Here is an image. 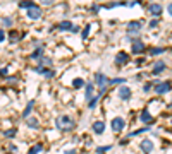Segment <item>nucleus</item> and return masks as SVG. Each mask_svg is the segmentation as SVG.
I'll return each instance as SVG.
<instances>
[{
    "label": "nucleus",
    "instance_id": "1",
    "mask_svg": "<svg viewBox=\"0 0 172 154\" xmlns=\"http://www.w3.org/2000/svg\"><path fill=\"white\" fill-rule=\"evenodd\" d=\"M55 125H57V128H60L62 132H69V130H72V128L76 127V123H74V120H72L71 116L62 115L55 120Z\"/></svg>",
    "mask_w": 172,
    "mask_h": 154
},
{
    "label": "nucleus",
    "instance_id": "2",
    "mask_svg": "<svg viewBox=\"0 0 172 154\" xmlns=\"http://www.w3.org/2000/svg\"><path fill=\"white\" fill-rule=\"evenodd\" d=\"M95 82L100 86V89H103V87L108 86V77L105 74H102V72H97V74H95Z\"/></svg>",
    "mask_w": 172,
    "mask_h": 154
},
{
    "label": "nucleus",
    "instance_id": "3",
    "mask_svg": "<svg viewBox=\"0 0 172 154\" xmlns=\"http://www.w3.org/2000/svg\"><path fill=\"white\" fill-rule=\"evenodd\" d=\"M148 12L152 17H155V19H158V16L162 14V5L160 3H150L148 5Z\"/></svg>",
    "mask_w": 172,
    "mask_h": 154
},
{
    "label": "nucleus",
    "instance_id": "4",
    "mask_svg": "<svg viewBox=\"0 0 172 154\" xmlns=\"http://www.w3.org/2000/svg\"><path fill=\"white\" fill-rule=\"evenodd\" d=\"M170 89H172V84L170 82H160V84H157V86H155V93L157 94H165V93H169Z\"/></svg>",
    "mask_w": 172,
    "mask_h": 154
},
{
    "label": "nucleus",
    "instance_id": "5",
    "mask_svg": "<svg viewBox=\"0 0 172 154\" xmlns=\"http://www.w3.org/2000/svg\"><path fill=\"white\" fill-rule=\"evenodd\" d=\"M141 28H143V24H141L140 21H133V23L127 24V33H129V34H136V33L141 31Z\"/></svg>",
    "mask_w": 172,
    "mask_h": 154
},
{
    "label": "nucleus",
    "instance_id": "6",
    "mask_svg": "<svg viewBox=\"0 0 172 154\" xmlns=\"http://www.w3.org/2000/svg\"><path fill=\"white\" fill-rule=\"evenodd\" d=\"M28 17L29 19H40L42 17V7L40 5H35L28 10Z\"/></svg>",
    "mask_w": 172,
    "mask_h": 154
},
{
    "label": "nucleus",
    "instance_id": "7",
    "mask_svg": "<svg viewBox=\"0 0 172 154\" xmlns=\"http://www.w3.org/2000/svg\"><path fill=\"white\" fill-rule=\"evenodd\" d=\"M122 128H124V118H120V116H117V118L112 120V130L114 132H122Z\"/></svg>",
    "mask_w": 172,
    "mask_h": 154
},
{
    "label": "nucleus",
    "instance_id": "8",
    "mask_svg": "<svg viewBox=\"0 0 172 154\" xmlns=\"http://www.w3.org/2000/svg\"><path fill=\"white\" fill-rule=\"evenodd\" d=\"M140 147H141V151H143L145 154H150L153 151V142L150 141V139H145V141H141Z\"/></svg>",
    "mask_w": 172,
    "mask_h": 154
},
{
    "label": "nucleus",
    "instance_id": "9",
    "mask_svg": "<svg viewBox=\"0 0 172 154\" xmlns=\"http://www.w3.org/2000/svg\"><path fill=\"white\" fill-rule=\"evenodd\" d=\"M129 60H131V57L127 53H124V51H119L117 57H115V64L117 65H124V64H127Z\"/></svg>",
    "mask_w": 172,
    "mask_h": 154
},
{
    "label": "nucleus",
    "instance_id": "10",
    "mask_svg": "<svg viewBox=\"0 0 172 154\" xmlns=\"http://www.w3.org/2000/svg\"><path fill=\"white\" fill-rule=\"evenodd\" d=\"M119 98L120 100H124V101H127L131 98V89L127 86H120L119 87Z\"/></svg>",
    "mask_w": 172,
    "mask_h": 154
},
{
    "label": "nucleus",
    "instance_id": "11",
    "mask_svg": "<svg viewBox=\"0 0 172 154\" xmlns=\"http://www.w3.org/2000/svg\"><path fill=\"white\" fill-rule=\"evenodd\" d=\"M145 43L143 41H136V43H133V46H131V51L133 53H141V51H145Z\"/></svg>",
    "mask_w": 172,
    "mask_h": 154
},
{
    "label": "nucleus",
    "instance_id": "12",
    "mask_svg": "<svg viewBox=\"0 0 172 154\" xmlns=\"http://www.w3.org/2000/svg\"><path fill=\"white\" fill-rule=\"evenodd\" d=\"M35 70L38 72V74L45 75V77H53V75H55V72H53V70H48V69H43V67H40V65L35 69Z\"/></svg>",
    "mask_w": 172,
    "mask_h": 154
},
{
    "label": "nucleus",
    "instance_id": "13",
    "mask_svg": "<svg viewBox=\"0 0 172 154\" xmlns=\"http://www.w3.org/2000/svg\"><path fill=\"white\" fill-rule=\"evenodd\" d=\"M164 69H165V64H164L162 60H160V62H157V64L153 65V74H155V75L162 74V72H164Z\"/></svg>",
    "mask_w": 172,
    "mask_h": 154
},
{
    "label": "nucleus",
    "instance_id": "14",
    "mask_svg": "<svg viewBox=\"0 0 172 154\" xmlns=\"http://www.w3.org/2000/svg\"><path fill=\"white\" fill-rule=\"evenodd\" d=\"M93 132L95 134H103L105 132V123L103 122H95L93 123Z\"/></svg>",
    "mask_w": 172,
    "mask_h": 154
},
{
    "label": "nucleus",
    "instance_id": "15",
    "mask_svg": "<svg viewBox=\"0 0 172 154\" xmlns=\"http://www.w3.org/2000/svg\"><path fill=\"white\" fill-rule=\"evenodd\" d=\"M72 28H74V26H72L71 21H62V23L58 24V29H60V31H71Z\"/></svg>",
    "mask_w": 172,
    "mask_h": 154
},
{
    "label": "nucleus",
    "instance_id": "16",
    "mask_svg": "<svg viewBox=\"0 0 172 154\" xmlns=\"http://www.w3.org/2000/svg\"><path fill=\"white\" fill-rule=\"evenodd\" d=\"M33 106H35V100H31L28 103V106H26V110L23 111V118H28L29 115H31V111H33Z\"/></svg>",
    "mask_w": 172,
    "mask_h": 154
},
{
    "label": "nucleus",
    "instance_id": "17",
    "mask_svg": "<svg viewBox=\"0 0 172 154\" xmlns=\"http://www.w3.org/2000/svg\"><path fill=\"white\" fill-rule=\"evenodd\" d=\"M140 120H141L143 123H150L153 118H152V115H150V111H148V110H145V111L140 115Z\"/></svg>",
    "mask_w": 172,
    "mask_h": 154
},
{
    "label": "nucleus",
    "instance_id": "18",
    "mask_svg": "<svg viewBox=\"0 0 172 154\" xmlns=\"http://www.w3.org/2000/svg\"><path fill=\"white\" fill-rule=\"evenodd\" d=\"M42 53H43V48H42V46H38V48L33 51L31 58H33V60H40V58H42Z\"/></svg>",
    "mask_w": 172,
    "mask_h": 154
},
{
    "label": "nucleus",
    "instance_id": "19",
    "mask_svg": "<svg viewBox=\"0 0 172 154\" xmlns=\"http://www.w3.org/2000/svg\"><path fill=\"white\" fill-rule=\"evenodd\" d=\"M28 127L29 128H38L40 125H38V120L36 118H28Z\"/></svg>",
    "mask_w": 172,
    "mask_h": 154
},
{
    "label": "nucleus",
    "instance_id": "20",
    "mask_svg": "<svg viewBox=\"0 0 172 154\" xmlns=\"http://www.w3.org/2000/svg\"><path fill=\"white\" fill-rule=\"evenodd\" d=\"M126 82V79H122V77H115V79H108V86L110 84H124Z\"/></svg>",
    "mask_w": 172,
    "mask_h": 154
},
{
    "label": "nucleus",
    "instance_id": "21",
    "mask_svg": "<svg viewBox=\"0 0 172 154\" xmlns=\"http://www.w3.org/2000/svg\"><path fill=\"white\" fill-rule=\"evenodd\" d=\"M43 149V146L42 144H36V146H33L31 149H29V154H38L40 151Z\"/></svg>",
    "mask_w": 172,
    "mask_h": 154
},
{
    "label": "nucleus",
    "instance_id": "22",
    "mask_svg": "<svg viewBox=\"0 0 172 154\" xmlns=\"http://www.w3.org/2000/svg\"><path fill=\"white\" fill-rule=\"evenodd\" d=\"M72 86H74L76 89H81V87L85 86V80H83V79H74V82H72Z\"/></svg>",
    "mask_w": 172,
    "mask_h": 154
},
{
    "label": "nucleus",
    "instance_id": "23",
    "mask_svg": "<svg viewBox=\"0 0 172 154\" xmlns=\"http://www.w3.org/2000/svg\"><path fill=\"white\" fill-rule=\"evenodd\" d=\"M2 24L5 26V28H12V24H14V21L10 19V17H3L2 19Z\"/></svg>",
    "mask_w": 172,
    "mask_h": 154
},
{
    "label": "nucleus",
    "instance_id": "24",
    "mask_svg": "<svg viewBox=\"0 0 172 154\" xmlns=\"http://www.w3.org/2000/svg\"><path fill=\"white\" fill-rule=\"evenodd\" d=\"M19 7H21V9H31V7H35V3H33V2H19Z\"/></svg>",
    "mask_w": 172,
    "mask_h": 154
},
{
    "label": "nucleus",
    "instance_id": "25",
    "mask_svg": "<svg viewBox=\"0 0 172 154\" xmlns=\"http://www.w3.org/2000/svg\"><path fill=\"white\" fill-rule=\"evenodd\" d=\"M160 53H164V48H152V50H150V55H152V57L160 55Z\"/></svg>",
    "mask_w": 172,
    "mask_h": 154
},
{
    "label": "nucleus",
    "instance_id": "26",
    "mask_svg": "<svg viewBox=\"0 0 172 154\" xmlns=\"http://www.w3.org/2000/svg\"><path fill=\"white\" fill-rule=\"evenodd\" d=\"M112 149V146H103V147H97V152L98 154H103L105 151H110Z\"/></svg>",
    "mask_w": 172,
    "mask_h": 154
},
{
    "label": "nucleus",
    "instance_id": "27",
    "mask_svg": "<svg viewBox=\"0 0 172 154\" xmlns=\"http://www.w3.org/2000/svg\"><path fill=\"white\" fill-rule=\"evenodd\" d=\"M98 100H100V96H95V98H91V101H90V108H95V106H97V103H98Z\"/></svg>",
    "mask_w": 172,
    "mask_h": 154
},
{
    "label": "nucleus",
    "instance_id": "28",
    "mask_svg": "<svg viewBox=\"0 0 172 154\" xmlns=\"http://www.w3.org/2000/svg\"><path fill=\"white\" fill-rule=\"evenodd\" d=\"M3 135H5V137H14V135H16V128H10V130H5V132H3Z\"/></svg>",
    "mask_w": 172,
    "mask_h": 154
},
{
    "label": "nucleus",
    "instance_id": "29",
    "mask_svg": "<svg viewBox=\"0 0 172 154\" xmlns=\"http://www.w3.org/2000/svg\"><path fill=\"white\" fill-rule=\"evenodd\" d=\"M91 94H93V84H88V86H86V96L90 98Z\"/></svg>",
    "mask_w": 172,
    "mask_h": 154
},
{
    "label": "nucleus",
    "instance_id": "30",
    "mask_svg": "<svg viewBox=\"0 0 172 154\" xmlns=\"http://www.w3.org/2000/svg\"><path fill=\"white\" fill-rule=\"evenodd\" d=\"M40 64H43V65H52V60H50V58H42V60H40Z\"/></svg>",
    "mask_w": 172,
    "mask_h": 154
},
{
    "label": "nucleus",
    "instance_id": "31",
    "mask_svg": "<svg viewBox=\"0 0 172 154\" xmlns=\"http://www.w3.org/2000/svg\"><path fill=\"white\" fill-rule=\"evenodd\" d=\"M152 84H153V82H146L145 86H143V91H145V93H148V91H150V89H152V87H153Z\"/></svg>",
    "mask_w": 172,
    "mask_h": 154
},
{
    "label": "nucleus",
    "instance_id": "32",
    "mask_svg": "<svg viewBox=\"0 0 172 154\" xmlns=\"http://www.w3.org/2000/svg\"><path fill=\"white\" fill-rule=\"evenodd\" d=\"M16 80H17L16 77H5V82H7V84H14Z\"/></svg>",
    "mask_w": 172,
    "mask_h": 154
},
{
    "label": "nucleus",
    "instance_id": "33",
    "mask_svg": "<svg viewBox=\"0 0 172 154\" xmlns=\"http://www.w3.org/2000/svg\"><path fill=\"white\" fill-rule=\"evenodd\" d=\"M7 74H9V70H7L5 67H3V69H0V77H7Z\"/></svg>",
    "mask_w": 172,
    "mask_h": 154
},
{
    "label": "nucleus",
    "instance_id": "34",
    "mask_svg": "<svg viewBox=\"0 0 172 154\" xmlns=\"http://www.w3.org/2000/svg\"><path fill=\"white\" fill-rule=\"evenodd\" d=\"M90 26H86V28H85V31H83V38H88V34H90Z\"/></svg>",
    "mask_w": 172,
    "mask_h": 154
},
{
    "label": "nucleus",
    "instance_id": "35",
    "mask_svg": "<svg viewBox=\"0 0 172 154\" xmlns=\"http://www.w3.org/2000/svg\"><path fill=\"white\" fill-rule=\"evenodd\" d=\"M157 26H158V19H153L152 23H150V28H152V29H155Z\"/></svg>",
    "mask_w": 172,
    "mask_h": 154
},
{
    "label": "nucleus",
    "instance_id": "36",
    "mask_svg": "<svg viewBox=\"0 0 172 154\" xmlns=\"http://www.w3.org/2000/svg\"><path fill=\"white\" fill-rule=\"evenodd\" d=\"M3 38H5V31L2 29V31H0V41H3Z\"/></svg>",
    "mask_w": 172,
    "mask_h": 154
},
{
    "label": "nucleus",
    "instance_id": "37",
    "mask_svg": "<svg viewBox=\"0 0 172 154\" xmlns=\"http://www.w3.org/2000/svg\"><path fill=\"white\" fill-rule=\"evenodd\" d=\"M78 151H74V149H69V151H65V154H76Z\"/></svg>",
    "mask_w": 172,
    "mask_h": 154
},
{
    "label": "nucleus",
    "instance_id": "38",
    "mask_svg": "<svg viewBox=\"0 0 172 154\" xmlns=\"http://www.w3.org/2000/svg\"><path fill=\"white\" fill-rule=\"evenodd\" d=\"M167 10H169V14H170V16H172V2L169 3V7H167Z\"/></svg>",
    "mask_w": 172,
    "mask_h": 154
},
{
    "label": "nucleus",
    "instance_id": "39",
    "mask_svg": "<svg viewBox=\"0 0 172 154\" xmlns=\"http://www.w3.org/2000/svg\"><path fill=\"white\" fill-rule=\"evenodd\" d=\"M170 106H172V103H170Z\"/></svg>",
    "mask_w": 172,
    "mask_h": 154
}]
</instances>
